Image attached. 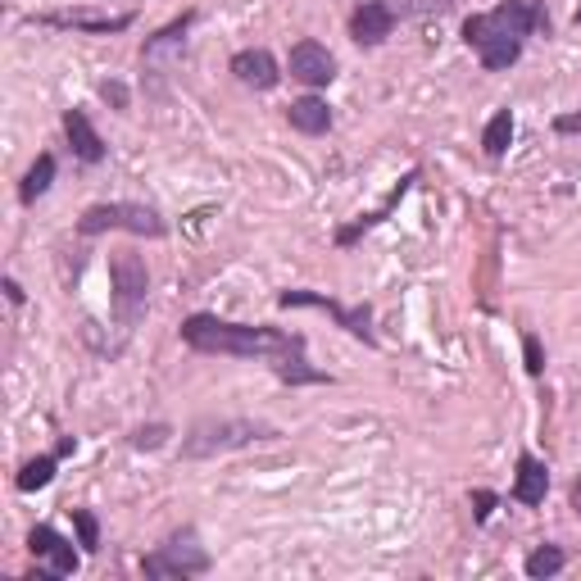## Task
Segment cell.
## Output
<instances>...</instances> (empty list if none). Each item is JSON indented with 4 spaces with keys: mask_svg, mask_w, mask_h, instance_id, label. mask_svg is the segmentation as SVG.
Wrapping results in <instances>:
<instances>
[{
    "mask_svg": "<svg viewBox=\"0 0 581 581\" xmlns=\"http://www.w3.org/2000/svg\"><path fill=\"white\" fill-rule=\"evenodd\" d=\"M509 141H513V114L509 109H500L491 123H486V132H482V146H486V155H495L500 159L504 150H509Z\"/></svg>",
    "mask_w": 581,
    "mask_h": 581,
    "instance_id": "cell-17",
    "label": "cell"
},
{
    "mask_svg": "<svg viewBox=\"0 0 581 581\" xmlns=\"http://www.w3.org/2000/svg\"><path fill=\"white\" fill-rule=\"evenodd\" d=\"M109 286H114V314H119L123 332H132L137 318L146 314V291H150L146 259L132 255V250H114L109 255Z\"/></svg>",
    "mask_w": 581,
    "mask_h": 581,
    "instance_id": "cell-4",
    "label": "cell"
},
{
    "mask_svg": "<svg viewBox=\"0 0 581 581\" xmlns=\"http://www.w3.org/2000/svg\"><path fill=\"white\" fill-rule=\"evenodd\" d=\"M50 477H55V459H32L19 473V491H41L50 486Z\"/></svg>",
    "mask_w": 581,
    "mask_h": 581,
    "instance_id": "cell-20",
    "label": "cell"
},
{
    "mask_svg": "<svg viewBox=\"0 0 581 581\" xmlns=\"http://www.w3.org/2000/svg\"><path fill=\"white\" fill-rule=\"evenodd\" d=\"M554 128H559L563 137H572V132H581V109H577V114H559V119H554Z\"/></svg>",
    "mask_w": 581,
    "mask_h": 581,
    "instance_id": "cell-25",
    "label": "cell"
},
{
    "mask_svg": "<svg viewBox=\"0 0 581 581\" xmlns=\"http://www.w3.org/2000/svg\"><path fill=\"white\" fill-rule=\"evenodd\" d=\"M187 28H191V14H182V19H173L164 32H155V37L146 41V50H141V60H146V69H150V73H155L159 64H164V55H173V50L182 46Z\"/></svg>",
    "mask_w": 581,
    "mask_h": 581,
    "instance_id": "cell-14",
    "label": "cell"
},
{
    "mask_svg": "<svg viewBox=\"0 0 581 581\" xmlns=\"http://www.w3.org/2000/svg\"><path fill=\"white\" fill-rule=\"evenodd\" d=\"M182 341L191 350H205V355H232V359H282L300 355L305 341L300 336H286L277 327H246V323H223V318L196 314L182 323Z\"/></svg>",
    "mask_w": 581,
    "mask_h": 581,
    "instance_id": "cell-1",
    "label": "cell"
},
{
    "mask_svg": "<svg viewBox=\"0 0 581 581\" xmlns=\"http://www.w3.org/2000/svg\"><path fill=\"white\" fill-rule=\"evenodd\" d=\"M473 504H477V518L486 522V518H491V509H495V495H491V491H477Z\"/></svg>",
    "mask_w": 581,
    "mask_h": 581,
    "instance_id": "cell-27",
    "label": "cell"
},
{
    "mask_svg": "<svg viewBox=\"0 0 581 581\" xmlns=\"http://www.w3.org/2000/svg\"><path fill=\"white\" fill-rule=\"evenodd\" d=\"M291 78H300L305 87H327L336 78V60L318 41H296L291 46Z\"/></svg>",
    "mask_w": 581,
    "mask_h": 581,
    "instance_id": "cell-8",
    "label": "cell"
},
{
    "mask_svg": "<svg viewBox=\"0 0 581 581\" xmlns=\"http://www.w3.org/2000/svg\"><path fill=\"white\" fill-rule=\"evenodd\" d=\"M232 73H237V82H246L255 91L277 87V78H282L268 50H241V55H232Z\"/></svg>",
    "mask_w": 581,
    "mask_h": 581,
    "instance_id": "cell-11",
    "label": "cell"
},
{
    "mask_svg": "<svg viewBox=\"0 0 581 581\" xmlns=\"http://www.w3.org/2000/svg\"><path fill=\"white\" fill-rule=\"evenodd\" d=\"M28 550L37 554V559H46V568L55 572V577H73V572H78V554H73V545L64 541L55 527H37V532L28 536Z\"/></svg>",
    "mask_w": 581,
    "mask_h": 581,
    "instance_id": "cell-9",
    "label": "cell"
},
{
    "mask_svg": "<svg viewBox=\"0 0 581 581\" xmlns=\"http://www.w3.org/2000/svg\"><path fill=\"white\" fill-rule=\"evenodd\" d=\"M522 359H527V373H532V377L545 373V350H541L536 336H522Z\"/></svg>",
    "mask_w": 581,
    "mask_h": 581,
    "instance_id": "cell-23",
    "label": "cell"
},
{
    "mask_svg": "<svg viewBox=\"0 0 581 581\" xmlns=\"http://www.w3.org/2000/svg\"><path fill=\"white\" fill-rule=\"evenodd\" d=\"M400 19H414V14H445V10H454V0H395L391 5Z\"/></svg>",
    "mask_w": 581,
    "mask_h": 581,
    "instance_id": "cell-21",
    "label": "cell"
},
{
    "mask_svg": "<svg viewBox=\"0 0 581 581\" xmlns=\"http://www.w3.org/2000/svg\"><path fill=\"white\" fill-rule=\"evenodd\" d=\"M563 568V550L559 545H541V550H532L527 554V577H554V572Z\"/></svg>",
    "mask_w": 581,
    "mask_h": 581,
    "instance_id": "cell-19",
    "label": "cell"
},
{
    "mask_svg": "<svg viewBox=\"0 0 581 581\" xmlns=\"http://www.w3.org/2000/svg\"><path fill=\"white\" fill-rule=\"evenodd\" d=\"M572 504H577V513H581V482L572 486Z\"/></svg>",
    "mask_w": 581,
    "mask_h": 581,
    "instance_id": "cell-29",
    "label": "cell"
},
{
    "mask_svg": "<svg viewBox=\"0 0 581 581\" xmlns=\"http://www.w3.org/2000/svg\"><path fill=\"white\" fill-rule=\"evenodd\" d=\"M545 491H550V473H545V463L532 459V454H522V459H518V482H513V500L545 504Z\"/></svg>",
    "mask_w": 581,
    "mask_h": 581,
    "instance_id": "cell-13",
    "label": "cell"
},
{
    "mask_svg": "<svg viewBox=\"0 0 581 581\" xmlns=\"http://www.w3.org/2000/svg\"><path fill=\"white\" fill-rule=\"evenodd\" d=\"M5 291H10V300H14V305H19V300H23V286L14 282V277H10V282H5Z\"/></svg>",
    "mask_w": 581,
    "mask_h": 581,
    "instance_id": "cell-28",
    "label": "cell"
},
{
    "mask_svg": "<svg viewBox=\"0 0 581 581\" xmlns=\"http://www.w3.org/2000/svg\"><path fill=\"white\" fill-rule=\"evenodd\" d=\"M141 568H146V577H196V572L209 568V554H205V545H200V536L187 527V532L168 536L155 554H146Z\"/></svg>",
    "mask_w": 581,
    "mask_h": 581,
    "instance_id": "cell-6",
    "label": "cell"
},
{
    "mask_svg": "<svg viewBox=\"0 0 581 581\" xmlns=\"http://www.w3.org/2000/svg\"><path fill=\"white\" fill-rule=\"evenodd\" d=\"M286 114H291V128H296V132H305V137H318V132H327V128H332V109H327L318 96L296 100V105L286 109Z\"/></svg>",
    "mask_w": 581,
    "mask_h": 581,
    "instance_id": "cell-15",
    "label": "cell"
},
{
    "mask_svg": "<svg viewBox=\"0 0 581 581\" xmlns=\"http://www.w3.org/2000/svg\"><path fill=\"white\" fill-rule=\"evenodd\" d=\"M541 23V10L536 5H522V0H504L491 14H473L463 23V41L482 55V64L491 73L509 69L522 55V41L532 37V28Z\"/></svg>",
    "mask_w": 581,
    "mask_h": 581,
    "instance_id": "cell-2",
    "label": "cell"
},
{
    "mask_svg": "<svg viewBox=\"0 0 581 581\" xmlns=\"http://www.w3.org/2000/svg\"><path fill=\"white\" fill-rule=\"evenodd\" d=\"M73 527H78V536H82V550H100V527L87 509H73Z\"/></svg>",
    "mask_w": 581,
    "mask_h": 581,
    "instance_id": "cell-22",
    "label": "cell"
},
{
    "mask_svg": "<svg viewBox=\"0 0 581 581\" xmlns=\"http://www.w3.org/2000/svg\"><path fill=\"white\" fill-rule=\"evenodd\" d=\"M50 178H55V159L50 155H37V164L28 168V178H23V205H32L37 196H46V187H50Z\"/></svg>",
    "mask_w": 581,
    "mask_h": 581,
    "instance_id": "cell-18",
    "label": "cell"
},
{
    "mask_svg": "<svg viewBox=\"0 0 581 581\" xmlns=\"http://www.w3.org/2000/svg\"><path fill=\"white\" fill-rule=\"evenodd\" d=\"M82 237L96 232H137V237H164V218L150 205H91L78 223Z\"/></svg>",
    "mask_w": 581,
    "mask_h": 581,
    "instance_id": "cell-5",
    "label": "cell"
},
{
    "mask_svg": "<svg viewBox=\"0 0 581 581\" xmlns=\"http://www.w3.org/2000/svg\"><path fill=\"white\" fill-rule=\"evenodd\" d=\"M164 436H168V427H141V432L132 436V445H137V450H155V445H164Z\"/></svg>",
    "mask_w": 581,
    "mask_h": 581,
    "instance_id": "cell-24",
    "label": "cell"
},
{
    "mask_svg": "<svg viewBox=\"0 0 581 581\" xmlns=\"http://www.w3.org/2000/svg\"><path fill=\"white\" fill-rule=\"evenodd\" d=\"M277 305H282V309H291V305H314V309H327V314H332L336 323L345 327V332L364 336V341L373 345V332H368V305H359V309H341V305H336V300L318 296V291H282V296H277Z\"/></svg>",
    "mask_w": 581,
    "mask_h": 581,
    "instance_id": "cell-7",
    "label": "cell"
},
{
    "mask_svg": "<svg viewBox=\"0 0 581 581\" xmlns=\"http://www.w3.org/2000/svg\"><path fill=\"white\" fill-rule=\"evenodd\" d=\"M577 23H581V10H577Z\"/></svg>",
    "mask_w": 581,
    "mask_h": 581,
    "instance_id": "cell-30",
    "label": "cell"
},
{
    "mask_svg": "<svg viewBox=\"0 0 581 581\" xmlns=\"http://www.w3.org/2000/svg\"><path fill=\"white\" fill-rule=\"evenodd\" d=\"M64 132H69V146L78 159H87V164H100V159H105V141L96 137V128H91V119L82 109H69V114H64Z\"/></svg>",
    "mask_w": 581,
    "mask_h": 581,
    "instance_id": "cell-12",
    "label": "cell"
},
{
    "mask_svg": "<svg viewBox=\"0 0 581 581\" xmlns=\"http://www.w3.org/2000/svg\"><path fill=\"white\" fill-rule=\"evenodd\" d=\"M41 23H60V28H87V32H123L132 23V14H119V19H91V14H46Z\"/></svg>",
    "mask_w": 581,
    "mask_h": 581,
    "instance_id": "cell-16",
    "label": "cell"
},
{
    "mask_svg": "<svg viewBox=\"0 0 581 581\" xmlns=\"http://www.w3.org/2000/svg\"><path fill=\"white\" fill-rule=\"evenodd\" d=\"M395 28V10L391 5H382V0H368V5H359L355 19H350V32H355L359 46H377V41H386Z\"/></svg>",
    "mask_w": 581,
    "mask_h": 581,
    "instance_id": "cell-10",
    "label": "cell"
},
{
    "mask_svg": "<svg viewBox=\"0 0 581 581\" xmlns=\"http://www.w3.org/2000/svg\"><path fill=\"white\" fill-rule=\"evenodd\" d=\"M100 96H105V100H114V105H119V109L128 105V91H123L119 82H100Z\"/></svg>",
    "mask_w": 581,
    "mask_h": 581,
    "instance_id": "cell-26",
    "label": "cell"
},
{
    "mask_svg": "<svg viewBox=\"0 0 581 581\" xmlns=\"http://www.w3.org/2000/svg\"><path fill=\"white\" fill-rule=\"evenodd\" d=\"M264 436H273V427L250 423V418H205V423H196L182 436V454L187 459H214V454L227 450H246V445L264 441Z\"/></svg>",
    "mask_w": 581,
    "mask_h": 581,
    "instance_id": "cell-3",
    "label": "cell"
}]
</instances>
